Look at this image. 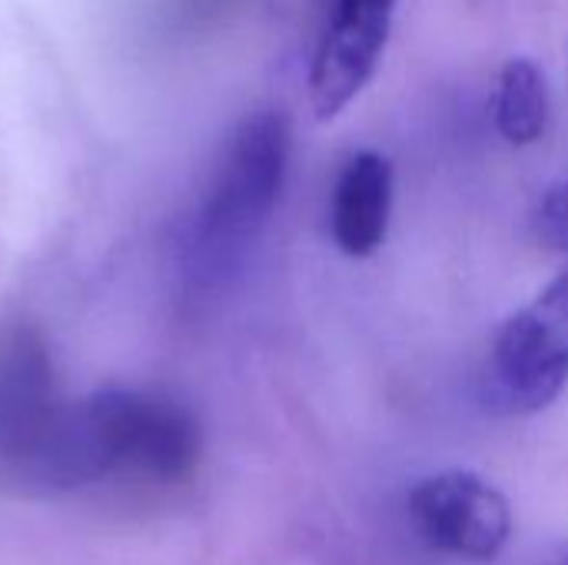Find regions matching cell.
<instances>
[{"label": "cell", "mask_w": 568, "mask_h": 565, "mask_svg": "<svg viewBox=\"0 0 568 565\" xmlns=\"http://www.w3.org/2000/svg\"><path fill=\"white\" fill-rule=\"evenodd\" d=\"M73 440L93 483L116 470L180 483L203 456V430L190 406L123 386L97 390L73 403Z\"/></svg>", "instance_id": "6da1fadb"}, {"label": "cell", "mask_w": 568, "mask_h": 565, "mask_svg": "<svg viewBox=\"0 0 568 565\" xmlns=\"http://www.w3.org/2000/svg\"><path fill=\"white\" fill-rule=\"evenodd\" d=\"M290 147V120L280 110L236 123L196 206L193 240L203 256H226L263 230L286 183Z\"/></svg>", "instance_id": "7a4b0ae2"}, {"label": "cell", "mask_w": 568, "mask_h": 565, "mask_svg": "<svg viewBox=\"0 0 568 565\" xmlns=\"http://www.w3.org/2000/svg\"><path fill=\"white\" fill-rule=\"evenodd\" d=\"M568 386V270L513 313L493 343L489 393L499 410L529 416Z\"/></svg>", "instance_id": "3957f363"}, {"label": "cell", "mask_w": 568, "mask_h": 565, "mask_svg": "<svg viewBox=\"0 0 568 565\" xmlns=\"http://www.w3.org/2000/svg\"><path fill=\"white\" fill-rule=\"evenodd\" d=\"M419 536L446 556L489 563L513 539V506L473 470H446L423 480L409 496Z\"/></svg>", "instance_id": "277c9868"}, {"label": "cell", "mask_w": 568, "mask_h": 565, "mask_svg": "<svg viewBox=\"0 0 568 565\" xmlns=\"http://www.w3.org/2000/svg\"><path fill=\"white\" fill-rule=\"evenodd\" d=\"M396 0H336L310 63V107L336 120L373 80L393 30Z\"/></svg>", "instance_id": "5b68a950"}, {"label": "cell", "mask_w": 568, "mask_h": 565, "mask_svg": "<svg viewBox=\"0 0 568 565\" xmlns=\"http://www.w3.org/2000/svg\"><path fill=\"white\" fill-rule=\"evenodd\" d=\"M60 403L43 340L33 330L10 333L0 343V463L17 476L40 446Z\"/></svg>", "instance_id": "8992f818"}, {"label": "cell", "mask_w": 568, "mask_h": 565, "mask_svg": "<svg viewBox=\"0 0 568 565\" xmlns=\"http://www.w3.org/2000/svg\"><path fill=\"white\" fill-rule=\"evenodd\" d=\"M393 213V163L376 150L353 153L333 186L329 226L346 256H369L383 246Z\"/></svg>", "instance_id": "52a82bcc"}, {"label": "cell", "mask_w": 568, "mask_h": 565, "mask_svg": "<svg viewBox=\"0 0 568 565\" xmlns=\"http://www.w3.org/2000/svg\"><path fill=\"white\" fill-rule=\"evenodd\" d=\"M493 117L496 130L513 147H529L542 140L549 127V87L539 63H532L529 57H513L503 67Z\"/></svg>", "instance_id": "ba28073f"}, {"label": "cell", "mask_w": 568, "mask_h": 565, "mask_svg": "<svg viewBox=\"0 0 568 565\" xmlns=\"http://www.w3.org/2000/svg\"><path fill=\"white\" fill-rule=\"evenodd\" d=\"M532 223L546 246L568 253V173L546 186V193L536 203Z\"/></svg>", "instance_id": "9c48e42d"}]
</instances>
